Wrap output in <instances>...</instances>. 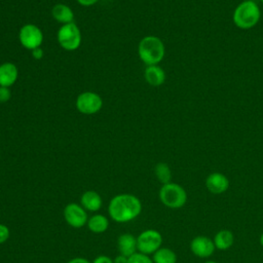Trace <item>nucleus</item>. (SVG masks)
<instances>
[{"instance_id":"23","label":"nucleus","mask_w":263,"mask_h":263,"mask_svg":"<svg viewBox=\"0 0 263 263\" xmlns=\"http://www.w3.org/2000/svg\"><path fill=\"white\" fill-rule=\"evenodd\" d=\"M11 98V91L9 87L0 86V103H6Z\"/></svg>"},{"instance_id":"18","label":"nucleus","mask_w":263,"mask_h":263,"mask_svg":"<svg viewBox=\"0 0 263 263\" xmlns=\"http://www.w3.org/2000/svg\"><path fill=\"white\" fill-rule=\"evenodd\" d=\"M233 240H234V237H233L232 232L230 230L223 229V230H220L219 232H217V234L215 235L214 243L217 249L225 251V250H228L232 246Z\"/></svg>"},{"instance_id":"24","label":"nucleus","mask_w":263,"mask_h":263,"mask_svg":"<svg viewBox=\"0 0 263 263\" xmlns=\"http://www.w3.org/2000/svg\"><path fill=\"white\" fill-rule=\"evenodd\" d=\"M91 263H114V261L107 255H99L92 260Z\"/></svg>"},{"instance_id":"30","label":"nucleus","mask_w":263,"mask_h":263,"mask_svg":"<svg viewBox=\"0 0 263 263\" xmlns=\"http://www.w3.org/2000/svg\"><path fill=\"white\" fill-rule=\"evenodd\" d=\"M205 263H217V262H214V261H208V262H205Z\"/></svg>"},{"instance_id":"9","label":"nucleus","mask_w":263,"mask_h":263,"mask_svg":"<svg viewBox=\"0 0 263 263\" xmlns=\"http://www.w3.org/2000/svg\"><path fill=\"white\" fill-rule=\"evenodd\" d=\"M64 218L67 224L73 228H81L86 225L88 216L87 211L76 202H70L64 208Z\"/></svg>"},{"instance_id":"27","label":"nucleus","mask_w":263,"mask_h":263,"mask_svg":"<svg viewBox=\"0 0 263 263\" xmlns=\"http://www.w3.org/2000/svg\"><path fill=\"white\" fill-rule=\"evenodd\" d=\"M67 263H91V262L83 257H75V258L70 259Z\"/></svg>"},{"instance_id":"8","label":"nucleus","mask_w":263,"mask_h":263,"mask_svg":"<svg viewBox=\"0 0 263 263\" xmlns=\"http://www.w3.org/2000/svg\"><path fill=\"white\" fill-rule=\"evenodd\" d=\"M103 107V100L97 92L83 91L76 99L77 110L85 115L98 113Z\"/></svg>"},{"instance_id":"6","label":"nucleus","mask_w":263,"mask_h":263,"mask_svg":"<svg viewBox=\"0 0 263 263\" xmlns=\"http://www.w3.org/2000/svg\"><path fill=\"white\" fill-rule=\"evenodd\" d=\"M162 245V235L155 229H146L137 236L138 252L153 255Z\"/></svg>"},{"instance_id":"10","label":"nucleus","mask_w":263,"mask_h":263,"mask_svg":"<svg viewBox=\"0 0 263 263\" xmlns=\"http://www.w3.org/2000/svg\"><path fill=\"white\" fill-rule=\"evenodd\" d=\"M190 249L195 256L200 258H208L214 253L216 247L214 240H212L210 237L199 235L191 240Z\"/></svg>"},{"instance_id":"3","label":"nucleus","mask_w":263,"mask_h":263,"mask_svg":"<svg viewBox=\"0 0 263 263\" xmlns=\"http://www.w3.org/2000/svg\"><path fill=\"white\" fill-rule=\"evenodd\" d=\"M261 12L258 4L252 0H246L234 9L233 23L237 28L248 30L258 24Z\"/></svg>"},{"instance_id":"19","label":"nucleus","mask_w":263,"mask_h":263,"mask_svg":"<svg viewBox=\"0 0 263 263\" xmlns=\"http://www.w3.org/2000/svg\"><path fill=\"white\" fill-rule=\"evenodd\" d=\"M152 260L154 263H176L177 255L168 248H159L153 255Z\"/></svg>"},{"instance_id":"2","label":"nucleus","mask_w":263,"mask_h":263,"mask_svg":"<svg viewBox=\"0 0 263 263\" xmlns=\"http://www.w3.org/2000/svg\"><path fill=\"white\" fill-rule=\"evenodd\" d=\"M138 53L141 61L147 66L158 65L164 58V44L156 36H146L139 42Z\"/></svg>"},{"instance_id":"21","label":"nucleus","mask_w":263,"mask_h":263,"mask_svg":"<svg viewBox=\"0 0 263 263\" xmlns=\"http://www.w3.org/2000/svg\"><path fill=\"white\" fill-rule=\"evenodd\" d=\"M127 263H154L149 255H145L140 252H136L134 255L128 257Z\"/></svg>"},{"instance_id":"11","label":"nucleus","mask_w":263,"mask_h":263,"mask_svg":"<svg viewBox=\"0 0 263 263\" xmlns=\"http://www.w3.org/2000/svg\"><path fill=\"white\" fill-rule=\"evenodd\" d=\"M205 186L211 193L221 194L229 188V180L221 173H212L205 180Z\"/></svg>"},{"instance_id":"29","label":"nucleus","mask_w":263,"mask_h":263,"mask_svg":"<svg viewBox=\"0 0 263 263\" xmlns=\"http://www.w3.org/2000/svg\"><path fill=\"white\" fill-rule=\"evenodd\" d=\"M260 245L263 247V233H262L261 236H260Z\"/></svg>"},{"instance_id":"16","label":"nucleus","mask_w":263,"mask_h":263,"mask_svg":"<svg viewBox=\"0 0 263 263\" xmlns=\"http://www.w3.org/2000/svg\"><path fill=\"white\" fill-rule=\"evenodd\" d=\"M51 14L53 18L62 25L74 23V12L71 7L66 4L58 3L52 7Z\"/></svg>"},{"instance_id":"1","label":"nucleus","mask_w":263,"mask_h":263,"mask_svg":"<svg viewBox=\"0 0 263 263\" xmlns=\"http://www.w3.org/2000/svg\"><path fill=\"white\" fill-rule=\"evenodd\" d=\"M142 202L138 196L130 193H120L111 198L108 204L110 218L117 223H127L140 216Z\"/></svg>"},{"instance_id":"25","label":"nucleus","mask_w":263,"mask_h":263,"mask_svg":"<svg viewBox=\"0 0 263 263\" xmlns=\"http://www.w3.org/2000/svg\"><path fill=\"white\" fill-rule=\"evenodd\" d=\"M31 51H32V55H33V58H34L35 60H41V59L43 58V55H44L43 50H42L41 47L35 48V49L31 50Z\"/></svg>"},{"instance_id":"14","label":"nucleus","mask_w":263,"mask_h":263,"mask_svg":"<svg viewBox=\"0 0 263 263\" xmlns=\"http://www.w3.org/2000/svg\"><path fill=\"white\" fill-rule=\"evenodd\" d=\"M80 204L87 211L96 213L103 205L102 196L95 190H87L80 197Z\"/></svg>"},{"instance_id":"12","label":"nucleus","mask_w":263,"mask_h":263,"mask_svg":"<svg viewBox=\"0 0 263 263\" xmlns=\"http://www.w3.org/2000/svg\"><path fill=\"white\" fill-rule=\"evenodd\" d=\"M117 249L119 254L130 257L138 252L137 237L132 233H122L117 238Z\"/></svg>"},{"instance_id":"31","label":"nucleus","mask_w":263,"mask_h":263,"mask_svg":"<svg viewBox=\"0 0 263 263\" xmlns=\"http://www.w3.org/2000/svg\"><path fill=\"white\" fill-rule=\"evenodd\" d=\"M260 1H261V2H262V3H263V0H260Z\"/></svg>"},{"instance_id":"7","label":"nucleus","mask_w":263,"mask_h":263,"mask_svg":"<svg viewBox=\"0 0 263 263\" xmlns=\"http://www.w3.org/2000/svg\"><path fill=\"white\" fill-rule=\"evenodd\" d=\"M18 40L25 48L33 50L40 47L42 44L43 33L38 26L34 24H26L20 30Z\"/></svg>"},{"instance_id":"22","label":"nucleus","mask_w":263,"mask_h":263,"mask_svg":"<svg viewBox=\"0 0 263 263\" xmlns=\"http://www.w3.org/2000/svg\"><path fill=\"white\" fill-rule=\"evenodd\" d=\"M9 236H10V230L8 226L0 223V245L7 241Z\"/></svg>"},{"instance_id":"20","label":"nucleus","mask_w":263,"mask_h":263,"mask_svg":"<svg viewBox=\"0 0 263 263\" xmlns=\"http://www.w3.org/2000/svg\"><path fill=\"white\" fill-rule=\"evenodd\" d=\"M154 173L157 180L162 183V185L170 183L172 180V171L164 162H158L154 167Z\"/></svg>"},{"instance_id":"4","label":"nucleus","mask_w":263,"mask_h":263,"mask_svg":"<svg viewBox=\"0 0 263 263\" xmlns=\"http://www.w3.org/2000/svg\"><path fill=\"white\" fill-rule=\"evenodd\" d=\"M159 199L166 208L180 209L187 201V193L181 185L170 182L161 186Z\"/></svg>"},{"instance_id":"5","label":"nucleus","mask_w":263,"mask_h":263,"mask_svg":"<svg viewBox=\"0 0 263 263\" xmlns=\"http://www.w3.org/2000/svg\"><path fill=\"white\" fill-rule=\"evenodd\" d=\"M58 42L65 50H76L81 44V32L75 23L62 25L57 34Z\"/></svg>"},{"instance_id":"17","label":"nucleus","mask_w":263,"mask_h":263,"mask_svg":"<svg viewBox=\"0 0 263 263\" xmlns=\"http://www.w3.org/2000/svg\"><path fill=\"white\" fill-rule=\"evenodd\" d=\"M109 219L102 214H93L87 220V228L89 231L96 234L104 233L109 228Z\"/></svg>"},{"instance_id":"26","label":"nucleus","mask_w":263,"mask_h":263,"mask_svg":"<svg viewBox=\"0 0 263 263\" xmlns=\"http://www.w3.org/2000/svg\"><path fill=\"white\" fill-rule=\"evenodd\" d=\"M78 2V4H80L81 6H85V7H88V6H92L95 5L96 3H98L99 0H76Z\"/></svg>"},{"instance_id":"28","label":"nucleus","mask_w":263,"mask_h":263,"mask_svg":"<svg viewBox=\"0 0 263 263\" xmlns=\"http://www.w3.org/2000/svg\"><path fill=\"white\" fill-rule=\"evenodd\" d=\"M113 261H114V263H127L128 257L119 254V255H117V256L113 259Z\"/></svg>"},{"instance_id":"13","label":"nucleus","mask_w":263,"mask_h":263,"mask_svg":"<svg viewBox=\"0 0 263 263\" xmlns=\"http://www.w3.org/2000/svg\"><path fill=\"white\" fill-rule=\"evenodd\" d=\"M18 77L17 67L9 62L0 65V86L9 87L13 85Z\"/></svg>"},{"instance_id":"15","label":"nucleus","mask_w":263,"mask_h":263,"mask_svg":"<svg viewBox=\"0 0 263 263\" xmlns=\"http://www.w3.org/2000/svg\"><path fill=\"white\" fill-rule=\"evenodd\" d=\"M144 78L151 86H160L165 80V73L160 66L151 65L146 67Z\"/></svg>"}]
</instances>
